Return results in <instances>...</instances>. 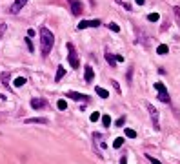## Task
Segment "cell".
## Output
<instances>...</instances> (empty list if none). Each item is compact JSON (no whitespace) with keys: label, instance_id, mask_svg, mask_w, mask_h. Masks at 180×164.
Instances as JSON below:
<instances>
[{"label":"cell","instance_id":"cell-1","mask_svg":"<svg viewBox=\"0 0 180 164\" xmlns=\"http://www.w3.org/2000/svg\"><path fill=\"white\" fill-rule=\"evenodd\" d=\"M53 42H55L53 33L47 27H40V51L44 57H47L49 51L53 49Z\"/></svg>","mask_w":180,"mask_h":164},{"label":"cell","instance_id":"cell-2","mask_svg":"<svg viewBox=\"0 0 180 164\" xmlns=\"http://www.w3.org/2000/svg\"><path fill=\"white\" fill-rule=\"evenodd\" d=\"M67 58H69V66H71L73 69H77V68H80V62H78V55H77V49H75V46L71 42L67 44Z\"/></svg>","mask_w":180,"mask_h":164},{"label":"cell","instance_id":"cell-3","mask_svg":"<svg viewBox=\"0 0 180 164\" xmlns=\"http://www.w3.org/2000/svg\"><path fill=\"white\" fill-rule=\"evenodd\" d=\"M155 89L158 91V98L162 102H169V93H167V89H166V86H164L162 82H155Z\"/></svg>","mask_w":180,"mask_h":164},{"label":"cell","instance_id":"cell-4","mask_svg":"<svg viewBox=\"0 0 180 164\" xmlns=\"http://www.w3.org/2000/svg\"><path fill=\"white\" fill-rule=\"evenodd\" d=\"M147 109H149V115H151V118H153V124H155V130H160V126H158V111L153 108V104H147Z\"/></svg>","mask_w":180,"mask_h":164},{"label":"cell","instance_id":"cell-5","mask_svg":"<svg viewBox=\"0 0 180 164\" xmlns=\"http://www.w3.org/2000/svg\"><path fill=\"white\" fill-rule=\"evenodd\" d=\"M69 4H71V11H73V15H82V2L80 0H67Z\"/></svg>","mask_w":180,"mask_h":164},{"label":"cell","instance_id":"cell-6","mask_svg":"<svg viewBox=\"0 0 180 164\" xmlns=\"http://www.w3.org/2000/svg\"><path fill=\"white\" fill-rule=\"evenodd\" d=\"M26 4H27V0H17V2H15L13 6L9 7V13H11V15H17V13L20 11V9L26 6Z\"/></svg>","mask_w":180,"mask_h":164},{"label":"cell","instance_id":"cell-7","mask_svg":"<svg viewBox=\"0 0 180 164\" xmlns=\"http://www.w3.org/2000/svg\"><path fill=\"white\" fill-rule=\"evenodd\" d=\"M100 26V20H82L78 24V29H86V27H98Z\"/></svg>","mask_w":180,"mask_h":164},{"label":"cell","instance_id":"cell-8","mask_svg":"<svg viewBox=\"0 0 180 164\" xmlns=\"http://www.w3.org/2000/svg\"><path fill=\"white\" fill-rule=\"evenodd\" d=\"M66 97L73 98V100H87V95H84V93H77V91H67Z\"/></svg>","mask_w":180,"mask_h":164},{"label":"cell","instance_id":"cell-9","mask_svg":"<svg viewBox=\"0 0 180 164\" xmlns=\"http://www.w3.org/2000/svg\"><path fill=\"white\" fill-rule=\"evenodd\" d=\"M44 106H46V100H44V98H33L31 100V108L33 109H42Z\"/></svg>","mask_w":180,"mask_h":164},{"label":"cell","instance_id":"cell-10","mask_svg":"<svg viewBox=\"0 0 180 164\" xmlns=\"http://www.w3.org/2000/svg\"><path fill=\"white\" fill-rule=\"evenodd\" d=\"M49 120L44 117H35V118H26V124H47Z\"/></svg>","mask_w":180,"mask_h":164},{"label":"cell","instance_id":"cell-11","mask_svg":"<svg viewBox=\"0 0 180 164\" xmlns=\"http://www.w3.org/2000/svg\"><path fill=\"white\" fill-rule=\"evenodd\" d=\"M93 77H95V71L91 66H86V73H84V78H86V82H93Z\"/></svg>","mask_w":180,"mask_h":164},{"label":"cell","instance_id":"cell-12","mask_svg":"<svg viewBox=\"0 0 180 164\" xmlns=\"http://www.w3.org/2000/svg\"><path fill=\"white\" fill-rule=\"evenodd\" d=\"M64 75H66V68H64V66H58V69H57V75H55V82H60Z\"/></svg>","mask_w":180,"mask_h":164},{"label":"cell","instance_id":"cell-13","mask_svg":"<svg viewBox=\"0 0 180 164\" xmlns=\"http://www.w3.org/2000/svg\"><path fill=\"white\" fill-rule=\"evenodd\" d=\"M95 91H97V95H100L102 98H107V97H109L107 89H104V88H100V86H97V88H95Z\"/></svg>","mask_w":180,"mask_h":164},{"label":"cell","instance_id":"cell-14","mask_svg":"<svg viewBox=\"0 0 180 164\" xmlns=\"http://www.w3.org/2000/svg\"><path fill=\"white\" fill-rule=\"evenodd\" d=\"M0 78H2V84H4V86H9V80H11V75H9V71H4L2 75H0Z\"/></svg>","mask_w":180,"mask_h":164},{"label":"cell","instance_id":"cell-15","mask_svg":"<svg viewBox=\"0 0 180 164\" xmlns=\"http://www.w3.org/2000/svg\"><path fill=\"white\" fill-rule=\"evenodd\" d=\"M106 60H107V64L111 68H117V60H115V57H113L111 53H106Z\"/></svg>","mask_w":180,"mask_h":164},{"label":"cell","instance_id":"cell-16","mask_svg":"<svg viewBox=\"0 0 180 164\" xmlns=\"http://www.w3.org/2000/svg\"><path fill=\"white\" fill-rule=\"evenodd\" d=\"M122 144H124V137H117L113 141V148H115V150H118V148H122Z\"/></svg>","mask_w":180,"mask_h":164},{"label":"cell","instance_id":"cell-17","mask_svg":"<svg viewBox=\"0 0 180 164\" xmlns=\"http://www.w3.org/2000/svg\"><path fill=\"white\" fill-rule=\"evenodd\" d=\"M167 51H169V48L166 46V44H160V46L157 48V53H158V55H166Z\"/></svg>","mask_w":180,"mask_h":164},{"label":"cell","instance_id":"cell-18","mask_svg":"<svg viewBox=\"0 0 180 164\" xmlns=\"http://www.w3.org/2000/svg\"><path fill=\"white\" fill-rule=\"evenodd\" d=\"M147 20H149V22H158V20H160V15H158V13H149V15H147Z\"/></svg>","mask_w":180,"mask_h":164},{"label":"cell","instance_id":"cell-19","mask_svg":"<svg viewBox=\"0 0 180 164\" xmlns=\"http://www.w3.org/2000/svg\"><path fill=\"white\" fill-rule=\"evenodd\" d=\"M26 82H27V80H26L24 77H18V78H17V80H15L13 84H15V88H22V86H24Z\"/></svg>","mask_w":180,"mask_h":164},{"label":"cell","instance_id":"cell-20","mask_svg":"<svg viewBox=\"0 0 180 164\" xmlns=\"http://www.w3.org/2000/svg\"><path fill=\"white\" fill-rule=\"evenodd\" d=\"M126 137H129V139H137V131L131 130V128H126Z\"/></svg>","mask_w":180,"mask_h":164},{"label":"cell","instance_id":"cell-21","mask_svg":"<svg viewBox=\"0 0 180 164\" xmlns=\"http://www.w3.org/2000/svg\"><path fill=\"white\" fill-rule=\"evenodd\" d=\"M57 108H58V109H66V108H67V102L64 100V98H60V100L57 102Z\"/></svg>","mask_w":180,"mask_h":164},{"label":"cell","instance_id":"cell-22","mask_svg":"<svg viewBox=\"0 0 180 164\" xmlns=\"http://www.w3.org/2000/svg\"><path fill=\"white\" fill-rule=\"evenodd\" d=\"M102 124H104L106 128H109V124H111V117H109V115H104V117H102Z\"/></svg>","mask_w":180,"mask_h":164},{"label":"cell","instance_id":"cell-23","mask_svg":"<svg viewBox=\"0 0 180 164\" xmlns=\"http://www.w3.org/2000/svg\"><path fill=\"white\" fill-rule=\"evenodd\" d=\"M173 11H175V17H177L178 26H180V6H175V7H173Z\"/></svg>","mask_w":180,"mask_h":164},{"label":"cell","instance_id":"cell-24","mask_svg":"<svg viewBox=\"0 0 180 164\" xmlns=\"http://www.w3.org/2000/svg\"><path fill=\"white\" fill-rule=\"evenodd\" d=\"M146 157H147V161H149V162H151V164H162V162H160V161H158V159H155L153 155H146Z\"/></svg>","mask_w":180,"mask_h":164},{"label":"cell","instance_id":"cell-25","mask_svg":"<svg viewBox=\"0 0 180 164\" xmlns=\"http://www.w3.org/2000/svg\"><path fill=\"white\" fill-rule=\"evenodd\" d=\"M107 27L111 29V31H115V33H118V31H120V27L117 26V24H113V22H111V24H107Z\"/></svg>","mask_w":180,"mask_h":164},{"label":"cell","instance_id":"cell-26","mask_svg":"<svg viewBox=\"0 0 180 164\" xmlns=\"http://www.w3.org/2000/svg\"><path fill=\"white\" fill-rule=\"evenodd\" d=\"M89 118H91V122H97L98 118H100V113H98V111H95V113H91V117H89Z\"/></svg>","mask_w":180,"mask_h":164},{"label":"cell","instance_id":"cell-27","mask_svg":"<svg viewBox=\"0 0 180 164\" xmlns=\"http://www.w3.org/2000/svg\"><path fill=\"white\" fill-rule=\"evenodd\" d=\"M124 122H126V117H120L117 122H115V126H118V128H122L124 126Z\"/></svg>","mask_w":180,"mask_h":164},{"label":"cell","instance_id":"cell-28","mask_svg":"<svg viewBox=\"0 0 180 164\" xmlns=\"http://www.w3.org/2000/svg\"><path fill=\"white\" fill-rule=\"evenodd\" d=\"M26 44H27V49H29V51H35V48H33V42H31V38H26Z\"/></svg>","mask_w":180,"mask_h":164},{"label":"cell","instance_id":"cell-29","mask_svg":"<svg viewBox=\"0 0 180 164\" xmlns=\"http://www.w3.org/2000/svg\"><path fill=\"white\" fill-rule=\"evenodd\" d=\"M122 6H124V9H126V11H133L131 4H127V2H122Z\"/></svg>","mask_w":180,"mask_h":164},{"label":"cell","instance_id":"cell-30","mask_svg":"<svg viewBox=\"0 0 180 164\" xmlns=\"http://www.w3.org/2000/svg\"><path fill=\"white\" fill-rule=\"evenodd\" d=\"M111 84H113V88H115V89H117V91L120 93V86H118V82H117V80H111Z\"/></svg>","mask_w":180,"mask_h":164},{"label":"cell","instance_id":"cell-31","mask_svg":"<svg viewBox=\"0 0 180 164\" xmlns=\"http://www.w3.org/2000/svg\"><path fill=\"white\" fill-rule=\"evenodd\" d=\"M115 60H117V62H124V57H122V55H117V57H115Z\"/></svg>","mask_w":180,"mask_h":164},{"label":"cell","instance_id":"cell-32","mask_svg":"<svg viewBox=\"0 0 180 164\" xmlns=\"http://www.w3.org/2000/svg\"><path fill=\"white\" fill-rule=\"evenodd\" d=\"M120 164H127V161H126V157H122V159H120Z\"/></svg>","mask_w":180,"mask_h":164},{"label":"cell","instance_id":"cell-33","mask_svg":"<svg viewBox=\"0 0 180 164\" xmlns=\"http://www.w3.org/2000/svg\"><path fill=\"white\" fill-rule=\"evenodd\" d=\"M135 2H137V4H140V6H142V4L146 2V0H135Z\"/></svg>","mask_w":180,"mask_h":164},{"label":"cell","instance_id":"cell-34","mask_svg":"<svg viewBox=\"0 0 180 164\" xmlns=\"http://www.w3.org/2000/svg\"><path fill=\"white\" fill-rule=\"evenodd\" d=\"M115 2H118V4H122V0H115Z\"/></svg>","mask_w":180,"mask_h":164}]
</instances>
